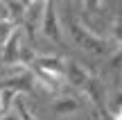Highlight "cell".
I'll list each match as a JSON object with an SVG mask.
<instances>
[{"instance_id": "1", "label": "cell", "mask_w": 122, "mask_h": 120, "mask_svg": "<svg viewBox=\"0 0 122 120\" xmlns=\"http://www.w3.org/2000/svg\"><path fill=\"white\" fill-rule=\"evenodd\" d=\"M66 11H68V16H66V27H68V32H70L72 43L77 45V48L86 50V52L95 54V57H106V54H109V50H111L109 39H104V36L91 32L81 21H79V18L72 16L70 7H66Z\"/></svg>"}, {"instance_id": "2", "label": "cell", "mask_w": 122, "mask_h": 120, "mask_svg": "<svg viewBox=\"0 0 122 120\" xmlns=\"http://www.w3.org/2000/svg\"><path fill=\"white\" fill-rule=\"evenodd\" d=\"M41 34H43L45 39L59 43V45H66V39H63V23L59 21L57 0H48V5H45L43 21H41Z\"/></svg>"}, {"instance_id": "3", "label": "cell", "mask_w": 122, "mask_h": 120, "mask_svg": "<svg viewBox=\"0 0 122 120\" xmlns=\"http://www.w3.org/2000/svg\"><path fill=\"white\" fill-rule=\"evenodd\" d=\"M93 73L88 70L84 63H79L77 59H66V84L75 91H84L86 84L91 82Z\"/></svg>"}, {"instance_id": "4", "label": "cell", "mask_w": 122, "mask_h": 120, "mask_svg": "<svg viewBox=\"0 0 122 120\" xmlns=\"http://www.w3.org/2000/svg\"><path fill=\"white\" fill-rule=\"evenodd\" d=\"M32 68L43 70V73H48L50 77H57V79L66 82V59L63 57H57V54H39V59H36V63Z\"/></svg>"}, {"instance_id": "5", "label": "cell", "mask_w": 122, "mask_h": 120, "mask_svg": "<svg viewBox=\"0 0 122 120\" xmlns=\"http://www.w3.org/2000/svg\"><path fill=\"white\" fill-rule=\"evenodd\" d=\"M81 107H84V100L79 98V95H75V93L57 95V100L50 104L52 113H54V116H59V118H68V116H72V113L81 111Z\"/></svg>"}, {"instance_id": "6", "label": "cell", "mask_w": 122, "mask_h": 120, "mask_svg": "<svg viewBox=\"0 0 122 120\" xmlns=\"http://www.w3.org/2000/svg\"><path fill=\"white\" fill-rule=\"evenodd\" d=\"M84 95L88 98V102H91L93 107H109V102H106V98H109V93H106V84L97 75L91 77V82H88L86 89H84Z\"/></svg>"}, {"instance_id": "7", "label": "cell", "mask_w": 122, "mask_h": 120, "mask_svg": "<svg viewBox=\"0 0 122 120\" xmlns=\"http://www.w3.org/2000/svg\"><path fill=\"white\" fill-rule=\"evenodd\" d=\"M16 30H18V23L14 21V18L9 16V14L0 16V50H2V45L9 41V36H11Z\"/></svg>"}, {"instance_id": "8", "label": "cell", "mask_w": 122, "mask_h": 120, "mask_svg": "<svg viewBox=\"0 0 122 120\" xmlns=\"http://www.w3.org/2000/svg\"><path fill=\"white\" fill-rule=\"evenodd\" d=\"M109 41H113L118 48H122V11L115 16L113 25H111V34H109Z\"/></svg>"}, {"instance_id": "9", "label": "cell", "mask_w": 122, "mask_h": 120, "mask_svg": "<svg viewBox=\"0 0 122 120\" xmlns=\"http://www.w3.org/2000/svg\"><path fill=\"white\" fill-rule=\"evenodd\" d=\"M14 109L18 111L20 120H36V118H34V113L30 111V107H27V102L23 100V95H20V93H18V95H16V100H14Z\"/></svg>"}, {"instance_id": "10", "label": "cell", "mask_w": 122, "mask_h": 120, "mask_svg": "<svg viewBox=\"0 0 122 120\" xmlns=\"http://www.w3.org/2000/svg\"><path fill=\"white\" fill-rule=\"evenodd\" d=\"M109 70L120 73V75H122V48H118V52H115V54H111V59H109Z\"/></svg>"}, {"instance_id": "11", "label": "cell", "mask_w": 122, "mask_h": 120, "mask_svg": "<svg viewBox=\"0 0 122 120\" xmlns=\"http://www.w3.org/2000/svg\"><path fill=\"white\" fill-rule=\"evenodd\" d=\"M93 120H113V113L109 111V107H93Z\"/></svg>"}, {"instance_id": "12", "label": "cell", "mask_w": 122, "mask_h": 120, "mask_svg": "<svg viewBox=\"0 0 122 120\" xmlns=\"http://www.w3.org/2000/svg\"><path fill=\"white\" fill-rule=\"evenodd\" d=\"M122 109V91H115L113 95H111V102H109V111L111 113H118Z\"/></svg>"}, {"instance_id": "13", "label": "cell", "mask_w": 122, "mask_h": 120, "mask_svg": "<svg viewBox=\"0 0 122 120\" xmlns=\"http://www.w3.org/2000/svg\"><path fill=\"white\" fill-rule=\"evenodd\" d=\"M84 11L88 14H100L102 11V0H84Z\"/></svg>"}, {"instance_id": "14", "label": "cell", "mask_w": 122, "mask_h": 120, "mask_svg": "<svg viewBox=\"0 0 122 120\" xmlns=\"http://www.w3.org/2000/svg\"><path fill=\"white\" fill-rule=\"evenodd\" d=\"M0 120H20V116H18V111H16V109H11V111H9V113H5Z\"/></svg>"}, {"instance_id": "15", "label": "cell", "mask_w": 122, "mask_h": 120, "mask_svg": "<svg viewBox=\"0 0 122 120\" xmlns=\"http://www.w3.org/2000/svg\"><path fill=\"white\" fill-rule=\"evenodd\" d=\"M113 120H122V113H115V116H113Z\"/></svg>"}, {"instance_id": "16", "label": "cell", "mask_w": 122, "mask_h": 120, "mask_svg": "<svg viewBox=\"0 0 122 120\" xmlns=\"http://www.w3.org/2000/svg\"><path fill=\"white\" fill-rule=\"evenodd\" d=\"M63 5H66V7H70V5H72V0H63Z\"/></svg>"}, {"instance_id": "17", "label": "cell", "mask_w": 122, "mask_h": 120, "mask_svg": "<svg viewBox=\"0 0 122 120\" xmlns=\"http://www.w3.org/2000/svg\"><path fill=\"white\" fill-rule=\"evenodd\" d=\"M118 113H122V109H120V111H118Z\"/></svg>"}]
</instances>
